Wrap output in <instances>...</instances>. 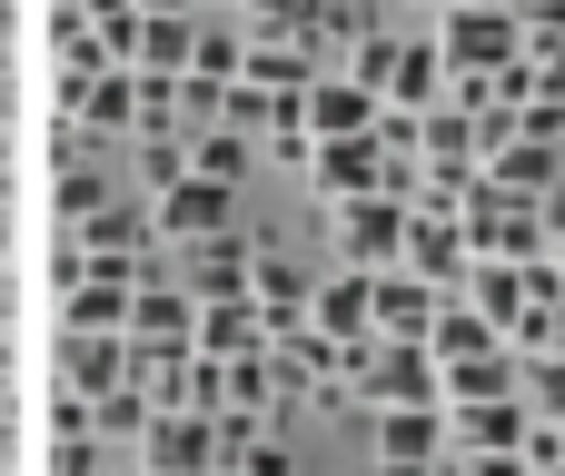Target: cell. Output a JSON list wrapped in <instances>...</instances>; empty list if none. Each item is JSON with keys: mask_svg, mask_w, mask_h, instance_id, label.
I'll return each instance as SVG.
<instances>
[{"mask_svg": "<svg viewBox=\"0 0 565 476\" xmlns=\"http://www.w3.org/2000/svg\"><path fill=\"white\" fill-rule=\"evenodd\" d=\"M437 50L457 80H497L526 60V30H516V10H437Z\"/></svg>", "mask_w": 565, "mask_h": 476, "instance_id": "6da1fadb", "label": "cell"}, {"mask_svg": "<svg viewBox=\"0 0 565 476\" xmlns=\"http://www.w3.org/2000/svg\"><path fill=\"white\" fill-rule=\"evenodd\" d=\"M447 89H457V70H447L437 30H427V40H397V30H387V70H377V109H407V119H427V109H447Z\"/></svg>", "mask_w": 565, "mask_h": 476, "instance_id": "7a4b0ae2", "label": "cell"}, {"mask_svg": "<svg viewBox=\"0 0 565 476\" xmlns=\"http://www.w3.org/2000/svg\"><path fill=\"white\" fill-rule=\"evenodd\" d=\"M199 348V298L179 278H149L129 298V358H189Z\"/></svg>", "mask_w": 565, "mask_h": 476, "instance_id": "3957f363", "label": "cell"}, {"mask_svg": "<svg viewBox=\"0 0 565 476\" xmlns=\"http://www.w3.org/2000/svg\"><path fill=\"white\" fill-rule=\"evenodd\" d=\"M308 189H318L328 209L377 199V189H387V139H377V129H367V139H318V149H308Z\"/></svg>", "mask_w": 565, "mask_h": 476, "instance_id": "277c9868", "label": "cell"}, {"mask_svg": "<svg viewBox=\"0 0 565 476\" xmlns=\"http://www.w3.org/2000/svg\"><path fill=\"white\" fill-rule=\"evenodd\" d=\"M338 248H348V268H367V278H387L397 258H407V199H348L338 209Z\"/></svg>", "mask_w": 565, "mask_h": 476, "instance_id": "5b68a950", "label": "cell"}, {"mask_svg": "<svg viewBox=\"0 0 565 476\" xmlns=\"http://www.w3.org/2000/svg\"><path fill=\"white\" fill-rule=\"evenodd\" d=\"M308 328L338 338V348H377V278L367 268H338L308 288Z\"/></svg>", "mask_w": 565, "mask_h": 476, "instance_id": "8992f818", "label": "cell"}, {"mask_svg": "<svg viewBox=\"0 0 565 476\" xmlns=\"http://www.w3.org/2000/svg\"><path fill=\"white\" fill-rule=\"evenodd\" d=\"M149 229H159V239H179V248H199V239H228V189L189 169L179 189H159V199H149Z\"/></svg>", "mask_w": 565, "mask_h": 476, "instance_id": "52a82bcc", "label": "cell"}, {"mask_svg": "<svg viewBox=\"0 0 565 476\" xmlns=\"http://www.w3.org/2000/svg\"><path fill=\"white\" fill-rule=\"evenodd\" d=\"M457 457H526L536 447V408L526 398H487V408H447Z\"/></svg>", "mask_w": 565, "mask_h": 476, "instance_id": "ba28073f", "label": "cell"}, {"mask_svg": "<svg viewBox=\"0 0 565 476\" xmlns=\"http://www.w3.org/2000/svg\"><path fill=\"white\" fill-rule=\"evenodd\" d=\"M139 467H159V476H209V467H218V417H179V408H159V417H149V437H139Z\"/></svg>", "mask_w": 565, "mask_h": 476, "instance_id": "9c48e42d", "label": "cell"}, {"mask_svg": "<svg viewBox=\"0 0 565 476\" xmlns=\"http://www.w3.org/2000/svg\"><path fill=\"white\" fill-rule=\"evenodd\" d=\"M437 308H447V288H427L417 268H387L377 278V348H427Z\"/></svg>", "mask_w": 565, "mask_h": 476, "instance_id": "30bf717a", "label": "cell"}, {"mask_svg": "<svg viewBox=\"0 0 565 476\" xmlns=\"http://www.w3.org/2000/svg\"><path fill=\"white\" fill-rule=\"evenodd\" d=\"M268 348H278V328H268L258 298H209V308H199V358L238 368V358H268Z\"/></svg>", "mask_w": 565, "mask_h": 476, "instance_id": "8fae6325", "label": "cell"}, {"mask_svg": "<svg viewBox=\"0 0 565 476\" xmlns=\"http://www.w3.org/2000/svg\"><path fill=\"white\" fill-rule=\"evenodd\" d=\"M248 278H258V239H199L189 258H179V288L209 308V298H248Z\"/></svg>", "mask_w": 565, "mask_h": 476, "instance_id": "7c38bea8", "label": "cell"}, {"mask_svg": "<svg viewBox=\"0 0 565 476\" xmlns=\"http://www.w3.org/2000/svg\"><path fill=\"white\" fill-rule=\"evenodd\" d=\"M60 119H79V129H139V70L60 80Z\"/></svg>", "mask_w": 565, "mask_h": 476, "instance_id": "4fadbf2b", "label": "cell"}, {"mask_svg": "<svg viewBox=\"0 0 565 476\" xmlns=\"http://www.w3.org/2000/svg\"><path fill=\"white\" fill-rule=\"evenodd\" d=\"M60 388H70V398H119V388H129V338H79V328H60Z\"/></svg>", "mask_w": 565, "mask_h": 476, "instance_id": "5bb4252c", "label": "cell"}, {"mask_svg": "<svg viewBox=\"0 0 565 476\" xmlns=\"http://www.w3.org/2000/svg\"><path fill=\"white\" fill-rule=\"evenodd\" d=\"M377 408H447V378L427 348H377V378H367Z\"/></svg>", "mask_w": 565, "mask_h": 476, "instance_id": "9a60e30c", "label": "cell"}, {"mask_svg": "<svg viewBox=\"0 0 565 476\" xmlns=\"http://www.w3.org/2000/svg\"><path fill=\"white\" fill-rule=\"evenodd\" d=\"M457 447L447 408H377V457H407V467H437Z\"/></svg>", "mask_w": 565, "mask_h": 476, "instance_id": "2e32d148", "label": "cell"}, {"mask_svg": "<svg viewBox=\"0 0 565 476\" xmlns=\"http://www.w3.org/2000/svg\"><path fill=\"white\" fill-rule=\"evenodd\" d=\"M377 129V89L358 80H308V139H367Z\"/></svg>", "mask_w": 565, "mask_h": 476, "instance_id": "e0dca14e", "label": "cell"}, {"mask_svg": "<svg viewBox=\"0 0 565 476\" xmlns=\"http://www.w3.org/2000/svg\"><path fill=\"white\" fill-rule=\"evenodd\" d=\"M497 348H507V338H497V318H477L467 298H447V308H437V328H427L437 378H447V368H467V358H497Z\"/></svg>", "mask_w": 565, "mask_h": 476, "instance_id": "ac0fdd59", "label": "cell"}, {"mask_svg": "<svg viewBox=\"0 0 565 476\" xmlns=\"http://www.w3.org/2000/svg\"><path fill=\"white\" fill-rule=\"evenodd\" d=\"M60 298H70V328H79V338H129V298H139V288L79 278V288H60Z\"/></svg>", "mask_w": 565, "mask_h": 476, "instance_id": "d6986e66", "label": "cell"}, {"mask_svg": "<svg viewBox=\"0 0 565 476\" xmlns=\"http://www.w3.org/2000/svg\"><path fill=\"white\" fill-rule=\"evenodd\" d=\"M189 50H199V20H169V10L139 20V70L149 80H189Z\"/></svg>", "mask_w": 565, "mask_h": 476, "instance_id": "ffe728a7", "label": "cell"}, {"mask_svg": "<svg viewBox=\"0 0 565 476\" xmlns=\"http://www.w3.org/2000/svg\"><path fill=\"white\" fill-rule=\"evenodd\" d=\"M248 159H258V139H248V129H199V139H189V169H199V179H218V189H238V179H248Z\"/></svg>", "mask_w": 565, "mask_h": 476, "instance_id": "44dd1931", "label": "cell"}, {"mask_svg": "<svg viewBox=\"0 0 565 476\" xmlns=\"http://www.w3.org/2000/svg\"><path fill=\"white\" fill-rule=\"evenodd\" d=\"M487 398H516V348H497V358H467V368H447V408H487Z\"/></svg>", "mask_w": 565, "mask_h": 476, "instance_id": "7402d4cb", "label": "cell"}, {"mask_svg": "<svg viewBox=\"0 0 565 476\" xmlns=\"http://www.w3.org/2000/svg\"><path fill=\"white\" fill-rule=\"evenodd\" d=\"M50 199H60V219H70V229H89L99 209H119V199H109V179H99L89 159H60V179H50Z\"/></svg>", "mask_w": 565, "mask_h": 476, "instance_id": "603a6c76", "label": "cell"}, {"mask_svg": "<svg viewBox=\"0 0 565 476\" xmlns=\"http://www.w3.org/2000/svg\"><path fill=\"white\" fill-rule=\"evenodd\" d=\"M308 30H328V40L358 50V40H377V10L367 0H308Z\"/></svg>", "mask_w": 565, "mask_h": 476, "instance_id": "cb8c5ba5", "label": "cell"}, {"mask_svg": "<svg viewBox=\"0 0 565 476\" xmlns=\"http://www.w3.org/2000/svg\"><path fill=\"white\" fill-rule=\"evenodd\" d=\"M228 467H238V476H298V457L268 437V447H248V457H228Z\"/></svg>", "mask_w": 565, "mask_h": 476, "instance_id": "d4e9b609", "label": "cell"}, {"mask_svg": "<svg viewBox=\"0 0 565 476\" xmlns=\"http://www.w3.org/2000/svg\"><path fill=\"white\" fill-rule=\"evenodd\" d=\"M457 476H536L526 457H457Z\"/></svg>", "mask_w": 565, "mask_h": 476, "instance_id": "484cf974", "label": "cell"}, {"mask_svg": "<svg viewBox=\"0 0 565 476\" xmlns=\"http://www.w3.org/2000/svg\"><path fill=\"white\" fill-rule=\"evenodd\" d=\"M377 476H447V467H407V457H377Z\"/></svg>", "mask_w": 565, "mask_h": 476, "instance_id": "4316f807", "label": "cell"}, {"mask_svg": "<svg viewBox=\"0 0 565 476\" xmlns=\"http://www.w3.org/2000/svg\"><path fill=\"white\" fill-rule=\"evenodd\" d=\"M139 10H169V20H199V0H139Z\"/></svg>", "mask_w": 565, "mask_h": 476, "instance_id": "83f0119b", "label": "cell"}, {"mask_svg": "<svg viewBox=\"0 0 565 476\" xmlns=\"http://www.w3.org/2000/svg\"><path fill=\"white\" fill-rule=\"evenodd\" d=\"M209 476H238V467H228V457H218V467H209Z\"/></svg>", "mask_w": 565, "mask_h": 476, "instance_id": "f1b7e54d", "label": "cell"}, {"mask_svg": "<svg viewBox=\"0 0 565 476\" xmlns=\"http://www.w3.org/2000/svg\"><path fill=\"white\" fill-rule=\"evenodd\" d=\"M556 278H565V239H556Z\"/></svg>", "mask_w": 565, "mask_h": 476, "instance_id": "f546056e", "label": "cell"}, {"mask_svg": "<svg viewBox=\"0 0 565 476\" xmlns=\"http://www.w3.org/2000/svg\"><path fill=\"white\" fill-rule=\"evenodd\" d=\"M119 476H159V467H119Z\"/></svg>", "mask_w": 565, "mask_h": 476, "instance_id": "4dcf8cb0", "label": "cell"}, {"mask_svg": "<svg viewBox=\"0 0 565 476\" xmlns=\"http://www.w3.org/2000/svg\"><path fill=\"white\" fill-rule=\"evenodd\" d=\"M60 10H89V0H60Z\"/></svg>", "mask_w": 565, "mask_h": 476, "instance_id": "1f68e13d", "label": "cell"}, {"mask_svg": "<svg viewBox=\"0 0 565 476\" xmlns=\"http://www.w3.org/2000/svg\"><path fill=\"white\" fill-rule=\"evenodd\" d=\"M437 10H457V0H437Z\"/></svg>", "mask_w": 565, "mask_h": 476, "instance_id": "d6a6232c", "label": "cell"}, {"mask_svg": "<svg viewBox=\"0 0 565 476\" xmlns=\"http://www.w3.org/2000/svg\"><path fill=\"white\" fill-rule=\"evenodd\" d=\"M228 10H248V0H228Z\"/></svg>", "mask_w": 565, "mask_h": 476, "instance_id": "836d02e7", "label": "cell"}]
</instances>
